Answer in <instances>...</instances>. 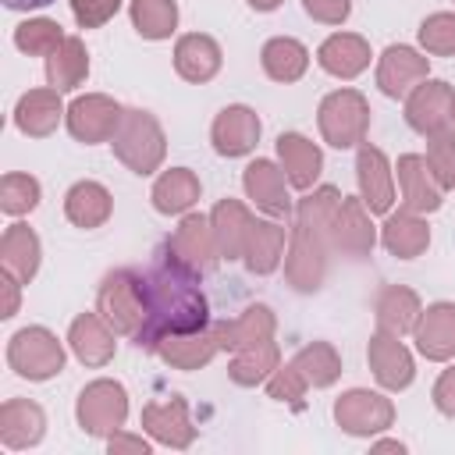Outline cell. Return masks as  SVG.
<instances>
[{
    "label": "cell",
    "instance_id": "obj_28",
    "mask_svg": "<svg viewBox=\"0 0 455 455\" xmlns=\"http://www.w3.org/2000/svg\"><path fill=\"white\" fill-rule=\"evenodd\" d=\"M380 242H384V249H387L391 256H398V259H416V256L430 245V228H427V220H423L419 213L398 210V213H391V217L384 220Z\"/></svg>",
    "mask_w": 455,
    "mask_h": 455
},
{
    "label": "cell",
    "instance_id": "obj_11",
    "mask_svg": "<svg viewBox=\"0 0 455 455\" xmlns=\"http://www.w3.org/2000/svg\"><path fill=\"white\" fill-rule=\"evenodd\" d=\"M167 245H171L174 256H178L188 270H196L199 277L210 274V270L217 267V259H220L213 224H210V217H199V213H188V217L178 224V231L167 238Z\"/></svg>",
    "mask_w": 455,
    "mask_h": 455
},
{
    "label": "cell",
    "instance_id": "obj_12",
    "mask_svg": "<svg viewBox=\"0 0 455 455\" xmlns=\"http://www.w3.org/2000/svg\"><path fill=\"white\" fill-rule=\"evenodd\" d=\"M377 235H373V224H370V210L359 196H345L334 210V220H331V245L341 249L345 256H370Z\"/></svg>",
    "mask_w": 455,
    "mask_h": 455
},
{
    "label": "cell",
    "instance_id": "obj_39",
    "mask_svg": "<svg viewBox=\"0 0 455 455\" xmlns=\"http://www.w3.org/2000/svg\"><path fill=\"white\" fill-rule=\"evenodd\" d=\"M291 363L306 377V384H313V387H327V384H334L341 377V359H338V352L327 341L306 345Z\"/></svg>",
    "mask_w": 455,
    "mask_h": 455
},
{
    "label": "cell",
    "instance_id": "obj_9",
    "mask_svg": "<svg viewBox=\"0 0 455 455\" xmlns=\"http://www.w3.org/2000/svg\"><path fill=\"white\" fill-rule=\"evenodd\" d=\"M451 107H455V92L448 82L441 78H423L409 96H405V121L419 132V135H437L448 128L451 121Z\"/></svg>",
    "mask_w": 455,
    "mask_h": 455
},
{
    "label": "cell",
    "instance_id": "obj_7",
    "mask_svg": "<svg viewBox=\"0 0 455 455\" xmlns=\"http://www.w3.org/2000/svg\"><path fill=\"white\" fill-rule=\"evenodd\" d=\"M78 427L92 437H110L124 427L128 416V395L117 380H92L78 395Z\"/></svg>",
    "mask_w": 455,
    "mask_h": 455
},
{
    "label": "cell",
    "instance_id": "obj_29",
    "mask_svg": "<svg viewBox=\"0 0 455 455\" xmlns=\"http://www.w3.org/2000/svg\"><path fill=\"white\" fill-rule=\"evenodd\" d=\"M220 348H245V345H259V341H270L274 338V313L267 306H249L242 316L235 320H220V323H210Z\"/></svg>",
    "mask_w": 455,
    "mask_h": 455
},
{
    "label": "cell",
    "instance_id": "obj_44",
    "mask_svg": "<svg viewBox=\"0 0 455 455\" xmlns=\"http://www.w3.org/2000/svg\"><path fill=\"white\" fill-rule=\"evenodd\" d=\"M427 164L441 188H455V132H437L427 142Z\"/></svg>",
    "mask_w": 455,
    "mask_h": 455
},
{
    "label": "cell",
    "instance_id": "obj_43",
    "mask_svg": "<svg viewBox=\"0 0 455 455\" xmlns=\"http://www.w3.org/2000/svg\"><path fill=\"white\" fill-rule=\"evenodd\" d=\"M419 46L434 57H451L455 53V14L437 11L419 25Z\"/></svg>",
    "mask_w": 455,
    "mask_h": 455
},
{
    "label": "cell",
    "instance_id": "obj_31",
    "mask_svg": "<svg viewBox=\"0 0 455 455\" xmlns=\"http://www.w3.org/2000/svg\"><path fill=\"white\" fill-rule=\"evenodd\" d=\"M110 210H114V199H110V192H107L100 181H78V185H71L68 196H64V213H68V220H71L75 228H85V231L107 224Z\"/></svg>",
    "mask_w": 455,
    "mask_h": 455
},
{
    "label": "cell",
    "instance_id": "obj_42",
    "mask_svg": "<svg viewBox=\"0 0 455 455\" xmlns=\"http://www.w3.org/2000/svg\"><path fill=\"white\" fill-rule=\"evenodd\" d=\"M36 203H39V181L32 174H21V171L4 174V181H0V206H4V213L21 217V213L36 210Z\"/></svg>",
    "mask_w": 455,
    "mask_h": 455
},
{
    "label": "cell",
    "instance_id": "obj_5",
    "mask_svg": "<svg viewBox=\"0 0 455 455\" xmlns=\"http://www.w3.org/2000/svg\"><path fill=\"white\" fill-rule=\"evenodd\" d=\"M316 121H320V135L334 149H352V146H363L366 142L370 103L355 89H338V92L323 96V103L316 110Z\"/></svg>",
    "mask_w": 455,
    "mask_h": 455
},
{
    "label": "cell",
    "instance_id": "obj_25",
    "mask_svg": "<svg viewBox=\"0 0 455 455\" xmlns=\"http://www.w3.org/2000/svg\"><path fill=\"white\" fill-rule=\"evenodd\" d=\"M43 427H46V416H43V409L36 402H28V398H7L0 405V441L7 448L39 444Z\"/></svg>",
    "mask_w": 455,
    "mask_h": 455
},
{
    "label": "cell",
    "instance_id": "obj_6",
    "mask_svg": "<svg viewBox=\"0 0 455 455\" xmlns=\"http://www.w3.org/2000/svg\"><path fill=\"white\" fill-rule=\"evenodd\" d=\"M7 363L25 380H50L64 370V348L46 327H21L7 341Z\"/></svg>",
    "mask_w": 455,
    "mask_h": 455
},
{
    "label": "cell",
    "instance_id": "obj_46",
    "mask_svg": "<svg viewBox=\"0 0 455 455\" xmlns=\"http://www.w3.org/2000/svg\"><path fill=\"white\" fill-rule=\"evenodd\" d=\"M121 0H71V11H75V21L82 28H100L103 21H110L117 14Z\"/></svg>",
    "mask_w": 455,
    "mask_h": 455
},
{
    "label": "cell",
    "instance_id": "obj_48",
    "mask_svg": "<svg viewBox=\"0 0 455 455\" xmlns=\"http://www.w3.org/2000/svg\"><path fill=\"white\" fill-rule=\"evenodd\" d=\"M434 405L444 416H455V366H448L434 384Z\"/></svg>",
    "mask_w": 455,
    "mask_h": 455
},
{
    "label": "cell",
    "instance_id": "obj_22",
    "mask_svg": "<svg viewBox=\"0 0 455 455\" xmlns=\"http://www.w3.org/2000/svg\"><path fill=\"white\" fill-rule=\"evenodd\" d=\"M316 60L334 78H355L370 64V43L363 36H355V32H334V36H327L320 43Z\"/></svg>",
    "mask_w": 455,
    "mask_h": 455
},
{
    "label": "cell",
    "instance_id": "obj_45",
    "mask_svg": "<svg viewBox=\"0 0 455 455\" xmlns=\"http://www.w3.org/2000/svg\"><path fill=\"white\" fill-rule=\"evenodd\" d=\"M306 377L295 370V363H288V366H277L274 373H270V380H267V391H270V398H277V402H299L302 395H306Z\"/></svg>",
    "mask_w": 455,
    "mask_h": 455
},
{
    "label": "cell",
    "instance_id": "obj_37",
    "mask_svg": "<svg viewBox=\"0 0 455 455\" xmlns=\"http://www.w3.org/2000/svg\"><path fill=\"white\" fill-rule=\"evenodd\" d=\"M199 199V178L188 167H171L153 185V206L160 213H185Z\"/></svg>",
    "mask_w": 455,
    "mask_h": 455
},
{
    "label": "cell",
    "instance_id": "obj_41",
    "mask_svg": "<svg viewBox=\"0 0 455 455\" xmlns=\"http://www.w3.org/2000/svg\"><path fill=\"white\" fill-rule=\"evenodd\" d=\"M64 39L68 36L50 18H32V21H25V25L14 28V46L25 50V53H39V57H50Z\"/></svg>",
    "mask_w": 455,
    "mask_h": 455
},
{
    "label": "cell",
    "instance_id": "obj_34",
    "mask_svg": "<svg viewBox=\"0 0 455 455\" xmlns=\"http://www.w3.org/2000/svg\"><path fill=\"white\" fill-rule=\"evenodd\" d=\"M89 75V53L85 43L78 36H68L50 57H46V78L57 92H68L75 85H82V78Z\"/></svg>",
    "mask_w": 455,
    "mask_h": 455
},
{
    "label": "cell",
    "instance_id": "obj_15",
    "mask_svg": "<svg viewBox=\"0 0 455 455\" xmlns=\"http://www.w3.org/2000/svg\"><path fill=\"white\" fill-rule=\"evenodd\" d=\"M284 167H277L274 160H252L242 174L245 196L256 203V210L270 213V217H288L291 213V199L284 188Z\"/></svg>",
    "mask_w": 455,
    "mask_h": 455
},
{
    "label": "cell",
    "instance_id": "obj_40",
    "mask_svg": "<svg viewBox=\"0 0 455 455\" xmlns=\"http://www.w3.org/2000/svg\"><path fill=\"white\" fill-rule=\"evenodd\" d=\"M132 25L142 39H167L178 25L174 0H132Z\"/></svg>",
    "mask_w": 455,
    "mask_h": 455
},
{
    "label": "cell",
    "instance_id": "obj_16",
    "mask_svg": "<svg viewBox=\"0 0 455 455\" xmlns=\"http://www.w3.org/2000/svg\"><path fill=\"white\" fill-rule=\"evenodd\" d=\"M366 355H370V370H373V377H377L387 391H402V387L412 384V377H416L412 355H409V348H405L395 334L377 331V334L370 338Z\"/></svg>",
    "mask_w": 455,
    "mask_h": 455
},
{
    "label": "cell",
    "instance_id": "obj_47",
    "mask_svg": "<svg viewBox=\"0 0 455 455\" xmlns=\"http://www.w3.org/2000/svg\"><path fill=\"white\" fill-rule=\"evenodd\" d=\"M302 4L323 25H341L348 18V11H352V0H302Z\"/></svg>",
    "mask_w": 455,
    "mask_h": 455
},
{
    "label": "cell",
    "instance_id": "obj_32",
    "mask_svg": "<svg viewBox=\"0 0 455 455\" xmlns=\"http://www.w3.org/2000/svg\"><path fill=\"white\" fill-rule=\"evenodd\" d=\"M0 263L7 274H14L21 284H28L39 270V238L28 224H11L0 238Z\"/></svg>",
    "mask_w": 455,
    "mask_h": 455
},
{
    "label": "cell",
    "instance_id": "obj_14",
    "mask_svg": "<svg viewBox=\"0 0 455 455\" xmlns=\"http://www.w3.org/2000/svg\"><path fill=\"white\" fill-rule=\"evenodd\" d=\"M355 178H359V199L366 203L370 213H387L395 203V185H391V164L387 156L363 142L355 156Z\"/></svg>",
    "mask_w": 455,
    "mask_h": 455
},
{
    "label": "cell",
    "instance_id": "obj_49",
    "mask_svg": "<svg viewBox=\"0 0 455 455\" xmlns=\"http://www.w3.org/2000/svg\"><path fill=\"white\" fill-rule=\"evenodd\" d=\"M0 284H4V309H0V316H14V309H18V284H21V281L4 270Z\"/></svg>",
    "mask_w": 455,
    "mask_h": 455
},
{
    "label": "cell",
    "instance_id": "obj_53",
    "mask_svg": "<svg viewBox=\"0 0 455 455\" xmlns=\"http://www.w3.org/2000/svg\"><path fill=\"white\" fill-rule=\"evenodd\" d=\"M377 448H380V451H402V444H398V441H380Z\"/></svg>",
    "mask_w": 455,
    "mask_h": 455
},
{
    "label": "cell",
    "instance_id": "obj_17",
    "mask_svg": "<svg viewBox=\"0 0 455 455\" xmlns=\"http://www.w3.org/2000/svg\"><path fill=\"white\" fill-rule=\"evenodd\" d=\"M412 338L427 359H434V363L451 359L455 355V302L427 306L412 327Z\"/></svg>",
    "mask_w": 455,
    "mask_h": 455
},
{
    "label": "cell",
    "instance_id": "obj_35",
    "mask_svg": "<svg viewBox=\"0 0 455 455\" xmlns=\"http://www.w3.org/2000/svg\"><path fill=\"white\" fill-rule=\"evenodd\" d=\"M245 267L252 274H274L284 256V228L274 220H252L249 242H245Z\"/></svg>",
    "mask_w": 455,
    "mask_h": 455
},
{
    "label": "cell",
    "instance_id": "obj_20",
    "mask_svg": "<svg viewBox=\"0 0 455 455\" xmlns=\"http://www.w3.org/2000/svg\"><path fill=\"white\" fill-rule=\"evenodd\" d=\"M68 341H71V352L85 363V366H107L114 359V327L100 316V313H82L71 320V331H68Z\"/></svg>",
    "mask_w": 455,
    "mask_h": 455
},
{
    "label": "cell",
    "instance_id": "obj_10",
    "mask_svg": "<svg viewBox=\"0 0 455 455\" xmlns=\"http://www.w3.org/2000/svg\"><path fill=\"white\" fill-rule=\"evenodd\" d=\"M334 419L345 434H355V437H366V434H377V430H387L391 419H395V405L377 395V391H345L338 402H334Z\"/></svg>",
    "mask_w": 455,
    "mask_h": 455
},
{
    "label": "cell",
    "instance_id": "obj_8",
    "mask_svg": "<svg viewBox=\"0 0 455 455\" xmlns=\"http://www.w3.org/2000/svg\"><path fill=\"white\" fill-rule=\"evenodd\" d=\"M121 121H124L121 103H114V100L103 96V92L78 96V100L68 107V132H71L78 142H85V146L110 142L114 132L121 128Z\"/></svg>",
    "mask_w": 455,
    "mask_h": 455
},
{
    "label": "cell",
    "instance_id": "obj_1",
    "mask_svg": "<svg viewBox=\"0 0 455 455\" xmlns=\"http://www.w3.org/2000/svg\"><path fill=\"white\" fill-rule=\"evenodd\" d=\"M142 277V299H146V320L135 334V345L146 352H156L164 338L171 334H192L210 327L206 295L199 291V274L188 270L174 249L164 242Z\"/></svg>",
    "mask_w": 455,
    "mask_h": 455
},
{
    "label": "cell",
    "instance_id": "obj_38",
    "mask_svg": "<svg viewBox=\"0 0 455 455\" xmlns=\"http://www.w3.org/2000/svg\"><path fill=\"white\" fill-rule=\"evenodd\" d=\"M277 363H281V355H277V345H274V338L270 341H259V345H245V348H238L235 352V359H231V380L235 384H242V387H252V384H259V380H267L274 370H277Z\"/></svg>",
    "mask_w": 455,
    "mask_h": 455
},
{
    "label": "cell",
    "instance_id": "obj_26",
    "mask_svg": "<svg viewBox=\"0 0 455 455\" xmlns=\"http://www.w3.org/2000/svg\"><path fill=\"white\" fill-rule=\"evenodd\" d=\"M174 68L185 82H210L220 71V46L203 32H188L174 46Z\"/></svg>",
    "mask_w": 455,
    "mask_h": 455
},
{
    "label": "cell",
    "instance_id": "obj_33",
    "mask_svg": "<svg viewBox=\"0 0 455 455\" xmlns=\"http://www.w3.org/2000/svg\"><path fill=\"white\" fill-rule=\"evenodd\" d=\"M419 299L412 288H402V284H391L377 295V331H387L395 338L409 334L419 320Z\"/></svg>",
    "mask_w": 455,
    "mask_h": 455
},
{
    "label": "cell",
    "instance_id": "obj_50",
    "mask_svg": "<svg viewBox=\"0 0 455 455\" xmlns=\"http://www.w3.org/2000/svg\"><path fill=\"white\" fill-rule=\"evenodd\" d=\"M110 451H139V455H149V444L142 437H124V434H110Z\"/></svg>",
    "mask_w": 455,
    "mask_h": 455
},
{
    "label": "cell",
    "instance_id": "obj_27",
    "mask_svg": "<svg viewBox=\"0 0 455 455\" xmlns=\"http://www.w3.org/2000/svg\"><path fill=\"white\" fill-rule=\"evenodd\" d=\"M217 352H220V341H217L213 327H203V331H192V334H171L156 348V355L164 363H171L174 370H199Z\"/></svg>",
    "mask_w": 455,
    "mask_h": 455
},
{
    "label": "cell",
    "instance_id": "obj_51",
    "mask_svg": "<svg viewBox=\"0 0 455 455\" xmlns=\"http://www.w3.org/2000/svg\"><path fill=\"white\" fill-rule=\"evenodd\" d=\"M11 11H32V7H46V4H53V0H4Z\"/></svg>",
    "mask_w": 455,
    "mask_h": 455
},
{
    "label": "cell",
    "instance_id": "obj_54",
    "mask_svg": "<svg viewBox=\"0 0 455 455\" xmlns=\"http://www.w3.org/2000/svg\"><path fill=\"white\" fill-rule=\"evenodd\" d=\"M451 121H455V107H451Z\"/></svg>",
    "mask_w": 455,
    "mask_h": 455
},
{
    "label": "cell",
    "instance_id": "obj_21",
    "mask_svg": "<svg viewBox=\"0 0 455 455\" xmlns=\"http://www.w3.org/2000/svg\"><path fill=\"white\" fill-rule=\"evenodd\" d=\"M142 427L160 444H171V448H188L192 437H196V427L188 423V405L178 395L167 398V402H149L142 409Z\"/></svg>",
    "mask_w": 455,
    "mask_h": 455
},
{
    "label": "cell",
    "instance_id": "obj_13",
    "mask_svg": "<svg viewBox=\"0 0 455 455\" xmlns=\"http://www.w3.org/2000/svg\"><path fill=\"white\" fill-rule=\"evenodd\" d=\"M427 57L423 53H416L412 46H387L384 53H380V64H377V85H380V92L384 96H391V100H402V96H409L423 78H427Z\"/></svg>",
    "mask_w": 455,
    "mask_h": 455
},
{
    "label": "cell",
    "instance_id": "obj_2",
    "mask_svg": "<svg viewBox=\"0 0 455 455\" xmlns=\"http://www.w3.org/2000/svg\"><path fill=\"white\" fill-rule=\"evenodd\" d=\"M327 249H331V224L295 213L284 274L299 291H316L320 288L323 270H327Z\"/></svg>",
    "mask_w": 455,
    "mask_h": 455
},
{
    "label": "cell",
    "instance_id": "obj_18",
    "mask_svg": "<svg viewBox=\"0 0 455 455\" xmlns=\"http://www.w3.org/2000/svg\"><path fill=\"white\" fill-rule=\"evenodd\" d=\"M395 171H398V185H402V203H405V210H412V213H434V210L441 206L444 188L437 185V178H434L427 156L405 153Z\"/></svg>",
    "mask_w": 455,
    "mask_h": 455
},
{
    "label": "cell",
    "instance_id": "obj_36",
    "mask_svg": "<svg viewBox=\"0 0 455 455\" xmlns=\"http://www.w3.org/2000/svg\"><path fill=\"white\" fill-rule=\"evenodd\" d=\"M259 60H263V71L274 82H299L306 75V68H309V50L291 36H277V39H270L263 46Z\"/></svg>",
    "mask_w": 455,
    "mask_h": 455
},
{
    "label": "cell",
    "instance_id": "obj_4",
    "mask_svg": "<svg viewBox=\"0 0 455 455\" xmlns=\"http://www.w3.org/2000/svg\"><path fill=\"white\" fill-rule=\"evenodd\" d=\"M96 313L117 331L135 338L146 320V299H142V277L139 270H114L103 277L96 295Z\"/></svg>",
    "mask_w": 455,
    "mask_h": 455
},
{
    "label": "cell",
    "instance_id": "obj_23",
    "mask_svg": "<svg viewBox=\"0 0 455 455\" xmlns=\"http://www.w3.org/2000/svg\"><path fill=\"white\" fill-rule=\"evenodd\" d=\"M60 114H68V110L60 107V92L53 85L50 89H28L14 107V124L32 139H46L57 132Z\"/></svg>",
    "mask_w": 455,
    "mask_h": 455
},
{
    "label": "cell",
    "instance_id": "obj_3",
    "mask_svg": "<svg viewBox=\"0 0 455 455\" xmlns=\"http://www.w3.org/2000/svg\"><path fill=\"white\" fill-rule=\"evenodd\" d=\"M117 160L135 174H153L164 164V128L149 110H124L121 128L110 139Z\"/></svg>",
    "mask_w": 455,
    "mask_h": 455
},
{
    "label": "cell",
    "instance_id": "obj_52",
    "mask_svg": "<svg viewBox=\"0 0 455 455\" xmlns=\"http://www.w3.org/2000/svg\"><path fill=\"white\" fill-rule=\"evenodd\" d=\"M277 4H281V0H249V7H252V11H274Z\"/></svg>",
    "mask_w": 455,
    "mask_h": 455
},
{
    "label": "cell",
    "instance_id": "obj_24",
    "mask_svg": "<svg viewBox=\"0 0 455 455\" xmlns=\"http://www.w3.org/2000/svg\"><path fill=\"white\" fill-rule=\"evenodd\" d=\"M252 220H256V217H252L238 199H220V203L213 206L210 224H213V235H217L220 259H238V256L245 252Z\"/></svg>",
    "mask_w": 455,
    "mask_h": 455
},
{
    "label": "cell",
    "instance_id": "obj_19",
    "mask_svg": "<svg viewBox=\"0 0 455 455\" xmlns=\"http://www.w3.org/2000/svg\"><path fill=\"white\" fill-rule=\"evenodd\" d=\"M210 139L220 156H245L259 142V117L242 103L224 107L210 128Z\"/></svg>",
    "mask_w": 455,
    "mask_h": 455
},
{
    "label": "cell",
    "instance_id": "obj_30",
    "mask_svg": "<svg viewBox=\"0 0 455 455\" xmlns=\"http://www.w3.org/2000/svg\"><path fill=\"white\" fill-rule=\"evenodd\" d=\"M277 156H281V167H284V174H288V181L295 188H309L320 178L323 156L306 135H299V132L277 135Z\"/></svg>",
    "mask_w": 455,
    "mask_h": 455
}]
</instances>
